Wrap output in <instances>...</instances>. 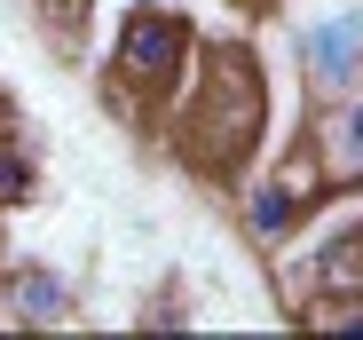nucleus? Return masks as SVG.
Masks as SVG:
<instances>
[{
    "mask_svg": "<svg viewBox=\"0 0 363 340\" xmlns=\"http://www.w3.org/2000/svg\"><path fill=\"white\" fill-rule=\"evenodd\" d=\"M182 119H174V143L198 175H237L261 143V119H269V79H261V55L245 40H213L198 48V72L182 87Z\"/></svg>",
    "mask_w": 363,
    "mask_h": 340,
    "instance_id": "nucleus-1",
    "label": "nucleus"
},
{
    "mask_svg": "<svg viewBox=\"0 0 363 340\" xmlns=\"http://www.w3.org/2000/svg\"><path fill=\"white\" fill-rule=\"evenodd\" d=\"M190 72H198V24L182 9H166V0H135L111 32V55H103V103L143 127L150 111L182 103Z\"/></svg>",
    "mask_w": 363,
    "mask_h": 340,
    "instance_id": "nucleus-2",
    "label": "nucleus"
},
{
    "mask_svg": "<svg viewBox=\"0 0 363 340\" xmlns=\"http://www.w3.org/2000/svg\"><path fill=\"white\" fill-rule=\"evenodd\" d=\"M316 198H332V182H324V166L308 158V143H300V150L277 166V175L237 182V221H245V238H253V246H292L300 230H308Z\"/></svg>",
    "mask_w": 363,
    "mask_h": 340,
    "instance_id": "nucleus-3",
    "label": "nucleus"
},
{
    "mask_svg": "<svg viewBox=\"0 0 363 340\" xmlns=\"http://www.w3.org/2000/svg\"><path fill=\"white\" fill-rule=\"evenodd\" d=\"M300 72H308V95H347L363 79V9H332L316 24H300Z\"/></svg>",
    "mask_w": 363,
    "mask_h": 340,
    "instance_id": "nucleus-4",
    "label": "nucleus"
},
{
    "mask_svg": "<svg viewBox=\"0 0 363 340\" xmlns=\"http://www.w3.org/2000/svg\"><path fill=\"white\" fill-rule=\"evenodd\" d=\"M308 158L324 166L332 190H363V79L347 95H316V119H308Z\"/></svg>",
    "mask_w": 363,
    "mask_h": 340,
    "instance_id": "nucleus-5",
    "label": "nucleus"
},
{
    "mask_svg": "<svg viewBox=\"0 0 363 340\" xmlns=\"http://www.w3.org/2000/svg\"><path fill=\"white\" fill-rule=\"evenodd\" d=\"M316 293H363V221H347V230L316 238L308 253H300L284 269V301H316Z\"/></svg>",
    "mask_w": 363,
    "mask_h": 340,
    "instance_id": "nucleus-6",
    "label": "nucleus"
},
{
    "mask_svg": "<svg viewBox=\"0 0 363 340\" xmlns=\"http://www.w3.org/2000/svg\"><path fill=\"white\" fill-rule=\"evenodd\" d=\"M0 309H9V324H72L79 317L72 285L48 261H16L9 277H0Z\"/></svg>",
    "mask_w": 363,
    "mask_h": 340,
    "instance_id": "nucleus-7",
    "label": "nucleus"
},
{
    "mask_svg": "<svg viewBox=\"0 0 363 340\" xmlns=\"http://www.w3.org/2000/svg\"><path fill=\"white\" fill-rule=\"evenodd\" d=\"M40 190V166H32V143L24 135H9V143H0V214H9V206H24Z\"/></svg>",
    "mask_w": 363,
    "mask_h": 340,
    "instance_id": "nucleus-8",
    "label": "nucleus"
},
{
    "mask_svg": "<svg viewBox=\"0 0 363 340\" xmlns=\"http://www.w3.org/2000/svg\"><path fill=\"white\" fill-rule=\"evenodd\" d=\"M32 9H40V24L64 40V48H79V40H87V16H95V0H32Z\"/></svg>",
    "mask_w": 363,
    "mask_h": 340,
    "instance_id": "nucleus-9",
    "label": "nucleus"
},
{
    "mask_svg": "<svg viewBox=\"0 0 363 340\" xmlns=\"http://www.w3.org/2000/svg\"><path fill=\"white\" fill-rule=\"evenodd\" d=\"M9 135H24V127H16V103L0 95V143H9Z\"/></svg>",
    "mask_w": 363,
    "mask_h": 340,
    "instance_id": "nucleus-10",
    "label": "nucleus"
}]
</instances>
